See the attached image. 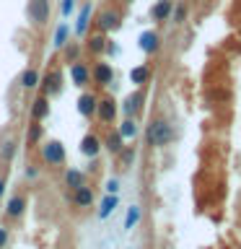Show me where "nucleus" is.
<instances>
[{"instance_id":"nucleus-1","label":"nucleus","mask_w":241,"mask_h":249,"mask_svg":"<svg viewBox=\"0 0 241 249\" xmlns=\"http://www.w3.org/2000/svg\"><path fill=\"white\" fill-rule=\"evenodd\" d=\"M122 21H124V11H122L120 3H114V0H106L99 11H93V18H91L93 29L104 31V34H114V31L122 26Z\"/></svg>"},{"instance_id":"nucleus-2","label":"nucleus","mask_w":241,"mask_h":249,"mask_svg":"<svg viewBox=\"0 0 241 249\" xmlns=\"http://www.w3.org/2000/svg\"><path fill=\"white\" fill-rule=\"evenodd\" d=\"M39 93H44V96L50 99H57L62 89H65V75H62V65H60V57L54 54L50 60V65H47L44 75H39Z\"/></svg>"},{"instance_id":"nucleus-3","label":"nucleus","mask_w":241,"mask_h":249,"mask_svg":"<svg viewBox=\"0 0 241 249\" xmlns=\"http://www.w3.org/2000/svg\"><path fill=\"white\" fill-rule=\"evenodd\" d=\"M50 16H52V0H29L26 3V18L31 29L44 31L50 26Z\"/></svg>"},{"instance_id":"nucleus-4","label":"nucleus","mask_w":241,"mask_h":249,"mask_svg":"<svg viewBox=\"0 0 241 249\" xmlns=\"http://www.w3.org/2000/svg\"><path fill=\"white\" fill-rule=\"evenodd\" d=\"M39 159H42L44 166H50V169H62L65 166V161H68V153H65V145L60 143V140H44L42 145H39Z\"/></svg>"},{"instance_id":"nucleus-5","label":"nucleus","mask_w":241,"mask_h":249,"mask_svg":"<svg viewBox=\"0 0 241 249\" xmlns=\"http://www.w3.org/2000/svg\"><path fill=\"white\" fill-rule=\"evenodd\" d=\"M145 140H148V145L163 148V145H169L171 140H174V127H171L166 120H153L145 130Z\"/></svg>"},{"instance_id":"nucleus-6","label":"nucleus","mask_w":241,"mask_h":249,"mask_svg":"<svg viewBox=\"0 0 241 249\" xmlns=\"http://www.w3.org/2000/svg\"><path fill=\"white\" fill-rule=\"evenodd\" d=\"M26 208H29L26 192H13L11 197H8V202H5V210H3L5 223L11 226V223H16V221H21L23 213H26Z\"/></svg>"},{"instance_id":"nucleus-7","label":"nucleus","mask_w":241,"mask_h":249,"mask_svg":"<svg viewBox=\"0 0 241 249\" xmlns=\"http://www.w3.org/2000/svg\"><path fill=\"white\" fill-rule=\"evenodd\" d=\"M18 153V132L16 127H5L0 132V163H11Z\"/></svg>"},{"instance_id":"nucleus-8","label":"nucleus","mask_w":241,"mask_h":249,"mask_svg":"<svg viewBox=\"0 0 241 249\" xmlns=\"http://www.w3.org/2000/svg\"><path fill=\"white\" fill-rule=\"evenodd\" d=\"M106 42H109V34L93 29L83 36V52L91 54V57H101V54L106 52Z\"/></svg>"},{"instance_id":"nucleus-9","label":"nucleus","mask_w":241,"mask_h":249,"mask_svg":"<svg viewBox=\"0 0 241 249\" xmlns=\"http://www.w3.org/2000/svg\"><path fill=\"white\" fill-rule=\"evenodd\" d=\"M68 200H70V205L78 208V210H88L93 205V200H96V192H93L91 184H81V187H75V190H70Z\"/></svg>"},{"instance_id":"nucleus-10","label":"nucleus","mask_w":241,"mask_h":249,"mask_svg":"<svg viewBox=\"0 0 241 249\" xmlns=\"http://www.w3.org/2000/svg\"><path fill=\"white\" fill-rule=\"evenodd\" d=\"M117 101L114 96H99V104H96V120L104 124V127H112L114 120H117Z\"/></svg>"},{"instance_id":"nucleus-11","label":"nucleus","mask_w":241,"mask_h":249,"mask_svg":"<svg viewBox=\"0 0 241 249\" xmlns=\"http://www.w3.org/2000/svg\"><path fill=\"white\" fill-rule=\"evenodd\" d=\"M114 81V68L109 65V62H93L91 65V83L96 86V89H106V86H112Z\"/></svg>"},{"instance_id":"nucleus-12","label":"nucleus","mask_w":241,"mask_h":249,"mask_svg":"<svg viewBox=\"0 0 241 249\" xmlns=\"http://www.w3.org/2000/svg\"><path fill=\"white\" fill-rule=\"evenodd\" d=\"M70 81H73V86H78V89H86V86L91 83V65L86 62L83 57L70 62Z\"/></svg>"},{"instance_id":"nucleus-13","label":"nucleus","mask_w":241,"mask_h":249,"mask_svg":"<svg viewBox=\"0 0 241 249\" xmlns=\"http://www.w3.org/2000/svg\"><path fill=\"white\" fill-rule=\"evenodd\" d=\"M143 104H145V91H143V86H138V91H132L130 96L122 101L124 117H138L140 112H143Z\"/></svg>"},{"instance_id":"nucleus-14","label":"nucleus","mask_w":241,"mask_h":249,"mask_svg":"<svg viewBox=\"0 0 241 249\" xmlns=\"http://www.w3.org/2000/svg\"><path fill=\"white\" fill-rule=\"evenodd\" d=\"M96 104H99V93H93V91H83L78 96V112L86 120H96Z\"/></svg>"},{"instance_id":"nucleus-15","label":"nucleus","mask_w":241,"mask_h":249,"mask_svg":"<svg viewBox=\"0 0 241 249\" xmlns=\"http://www.w3.org/2000/svg\"><path fill=\"white\" fill-rule=\"evenodd\" d=\"M50 96H44V93H39V96L29 104V117L31 120H36V122H42V120H47L50 117V112H52V107H50Z\"/></svg>"},{"instance_id":"nucleus-16","label":"nucleus","mask_w":241,"mask_h":249,"mask_svg":"<svg viewBox=\"0 0 241 249\" xmlns=\"http://www.w3.org/2000/svg\"><path fill=\"white\" fill-rule=\"evenodd\" d=\"M57 57H60V62H65V65L81 60L83 57V42H65L57 50Z\"/></svg>"},{"instance_id":"nucleus-17","label":"nucleus","mask_w":241,"mask_h":249,"mask_svg":"<svg viewBox=\"0 0 241 249\" xmlns=\"http://www.w3.org/2000/svg\"><path fill=\"white\" fill-rule=\"evenodd\" d=\"M138 44H140V50H143L145 54H155L161 50V34H158V31H153V29H148V31L140 34Z\"/></svg>"},{"instance_id":"nucleus-18","label":"nucleus","mask_w":241,"mask_h":249,"mask_svg":"<svg viewBox=\"0 0 241 249\" xmlns=\"http://www.w3.org/2000/svg\"><path fill=\"white\" fill-rule=\"evenodd\" d=\"M101 135H96V132H86L83 140H81V153L88 156V159H96V156L101 153Z\"/></svg>"},{"instance_id":"nucleus-19","label":"nucleus","mask_w":241,"mask_h":249,"mask_svg":"<svg viewBox=\"0 0 241 249\" xmlns=\"http://www.w3.org/2000/svg\"><path fill=\"white\" fill-rule=\"evenodd\" d=\"M101 145H104L106 151L114 156V153H120V151H122V145H124V138L120 135V130H117V127H114V130H112V127H106L104 138H101Z\"/></svg>"},{"instance_id":"nucleus-20","label":"nucleus","mask_w":241,"mask_h":249,"mask_svg":"<svg viewBox=\"0 0 241 249\" xmlns=\"http://www.w3.org/2000/svg\"><path fill=\"white\" fill-rule=\"evenodd\" d=\"M91 18H93V5L86 3L78 13V21H75V34L78 36H86L88 34V26H91Z\"/></svg>"},{"instance_id":"nucleus-21","label":"nucleus","mask_w":241,"mask_h":249,"mask_svg":"<svg viewBox=\"0 0 241 249\" xmlns=\"http://www.w3.org/2000/svg\"><path fill=\"white\" fill-rule=\"evenodd\" d=\"M171 8H174V0H155L153 8H151V18L155 23H163V21H169V16H171Z\"/></svg>"},{"instance_id":"nucleus-22","label":"nucleus","mask_w":241,"mask_h":249,"mask_svg":"<svg viewBox=\"0 0 241 249\" xmlns=\"http://www.w3.org/2000/svg\"><path fill=\"white\" fill-rule=\"evenodd\" d=\"M42 140H44V127H42V122L31 120L29 127H26V148L31 151V148H36L39 143H42Z\"/></svg>"},{"instance_id":"nucleus-23","label":"nucleus","mask_w":241,"mask_h":249,"mask_svg":"<svg viewBox=\"0 0 241 249\" xmlns=\"http://www.w3.org/2000/svg\"><path fill=\"white\" fill-rule=\"evenodd\" d=\"M18 86H21L23 91H31V89H36V86H39V70L29 65V68H26V70H23V73L18 75Z\"/></svg>"},{"instance_id":"nucleus-24","label":"nucleus","mask_w":241,"mask_h":249,"mask_svg":"<svg viewBox=\"0 0 241 249\" xmlns=\"http://www.w3.org/2000/svg\"><path fill=\"white\" fill-rule=\"evenodd\" d=\"M114 159H117V169L127 171L132 166V161H135V148H132V145H122V151L114 153Z\"/></svg>"},{"instance_id":"nucleus-25","label":"nucleus","mask_w":241,"mask_h":249,"mask_svg":"<svg viewBox=\"0 0 241 249\" xmlns=\"http://www.w3.org/2000/svg\"><path fill=\"white\" fill-rule=\"evenodd\" d=\"M62 182H65V187H70V190H75V187H81V184H88L81 169H65L62 171Z\"/></svg>"},{"instance_id":"nucleus-26","label":"nucleus","mask_w":241,"mask_h":249,"mask_svg":"<svg viewBox=\"0 0 241 249\" xmlns=\"http://www.w3.org/2000/svg\"><path fill=\"white\" fill-rule=\"evenodd\" d=\"M130 81L135 83V86H145L148 81H151V68H148V65L132 68V70H130Z\"/></svg>"},{"instance_id":"nucleus-27","label":"nucleus","mask_w":241,"mask_h":249,"mask_svg":"<svg viewBox=\"0 0 241 249\" xmlns=\"http://www.w3.org/2000/svg\"><path fill=\"white\" fill-rule=\"evenodd\" d=\"M117 130H120V135H122L124 140H132V138L138 135V124H135V117H124V120H122V124H120V127H117Z\"/></svg>"},{"instance_id":"nucleus-28","label":"nucleus","mask_w":241,"mask_h":249,"mask_svg":"<svg viewBox=\"0 0 241 249\" xmlns=\"http://www.w3.org/2000/svg\"><path fill=\"white\" fill-rule=\"evenodd\" d=\"M120 205V197L117 195H106L104 200H101V208H99V218H109L114 213V208Z\"/></svg>"},{"instance_id":"nucleus-29","label":"nucleus","mask_w":241,"mask_h":249,"mask_svg":"<svg viewBox=\"0 0 241 249\" xmlns=\"http://www.w3.org/2000/svg\"><path fill=\"white\" fill-rule=\"evenodd\" d=\"M187 13H189V8H187V3L182 0V3H176L174 8H171V16H169V21H174L176 26H182V23L187 21Z\"/></svg>"},{"instance_id":"nucleus-30","label":"nucleus","mask_w":241,"mask_h":249,"mask_svg":"<svg viewBox=\"0 0 241 249\" xmlns=\"http://www.w3.org/2000/svg\"><path fill=\"white\" fill-rule=\"evenodd\" d=\"M65 42H70V26H68V23H60V26L54 29V47L60 50Z\"/></svg>"},{"instance_id":"nucleus-31","label":"nucleus","mask_w":241,"mask_h":249,"mask_svg":"<svg viewBox=\"0 0 241 249\" xmlns=\"http://www.w3.org/2000/svg\"><path fill=\"white\" fill-rule=\"evenodd\" d=\"M138 221H140V208L132 205V208L127 210V218H124V229H135Z\"/></svg>"},{"instance_id":"nucleus-32","label":"nucleus","mask_w":241,"mask_h":249,"mask_svg":"<svg viewBox=\"0 0 241 249\" xmlns=\"http://www.w3.org/2000/svg\"><path fill=\"white\" fill-rule=\"evenodd\" d=\"M8 244H11V229L0 226V249H8Z\"/></svg>"},{"instance_id":"nucleus-33","label":"nucleus","mask_w":241,"mask_h":249,"mask_svg":"<svg viewBox=\"0 0 241 249\" xmlns=\"http://www.w3.org/2000/svg\"><path fill=\"white\" fill-rule=\"evenodd\" d=\"M75 11V0H62V5H60V13H62V18H68L70 13Z\"/></svg>"},{"instance_id":"nucleus-34","label":"nucleus","mask_w":241,"mask_h":249,"mask_svg":"<svg viewBox=\"0 0 241 249\" xmlns=\"http://www.w3.org/2000/svg\"><path fill=\"white\" fill-rule=\"evenodd\" d=\"M8 171H11V166H3V171H0V200H3V195H5V184H8Z\"/></svg>"},{"instance_id":"nucleus-35","label":"nucleus","mask_w":241,"mask_h":249,"mask_svg":"<svg viewBox=\"0 0 241 249\" xmlns=\"http://www.w3.org/2000/svg\"><path fill=\"white\" fill-rule=\"evenodd\" d=\"M106 192L117 195V192H120V182H117V179H109V182H106Z\"/></svg>"},{"instance_id":"nucleus-36","label":"nucleus","mask_w":241,"mask_h":249,"mask_svg":"<svg viewBox=\"0 0 241 249\" xmlns=\"http://www.w3.org/2000/svg\"><path fill=\"white\" fill-rule=\"evenodd\" d=\"M26 179H36V166H34V163H29V166H26Z\"/></svg>"},{"instance_id":"nucleus-37","label":"nucleus","mask_w":241,"mask_h":249,"mask_svg":"<svg viewBox=\"0 0 241 249\" xmlns=\"http://www.w3.org/2000/svg\"><path fill=\"white\" fill-rule=\"evenodd\" d=\"M120 3H124V5H127V3H135V0H120Z\"/></svg>"}]
</instances>
